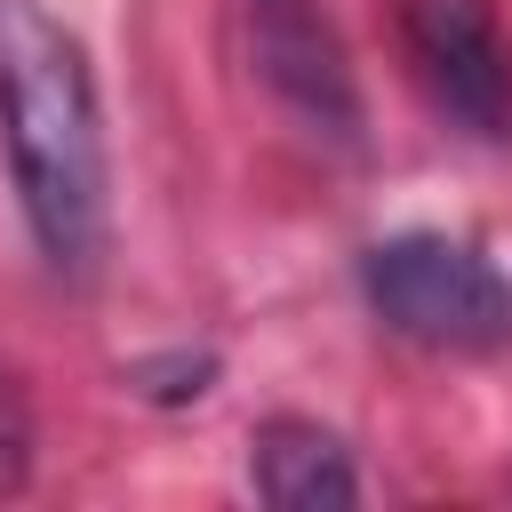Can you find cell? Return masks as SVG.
Returning a JSON list of instances; mask_svg holds the SVG:
<instances>
[{"instance_id": "obj_1", "label": "cell", "mask_w": 512, "mask_h": 512, "mask_svg": "<svg viewBox=\"0 0 512 512\" xmlns=\"http://www.w3.org/2000/svg\"><path fill=\"white\" fill-rule=\"evenodd\" d=\"M0 160L56 280H88L112 232V160L88 40L40 0H0Z\"/></svg>"}, {"instance_id": "obj_2", "label": "cell", "mask_w": 512, "mask_h": 512, "mask_svg": "<svg viewBox=\"0 0 512 512\" xmlns=\"http://www.w3.org/2000/svg\"><path fill=\"white\" fill-rule=\"evenodd\" d=\"M368 312L424 352H504L512 344V272L456 232H392L360 256Z\"/></svg>"}, {"instance_id": "obj_3", "label": "cell", "mask_w": 512, "mask_h": 512, "mask_svg": "<svg viewBox=\"0 0 512 512\" xmlns=\"http://www.w3.org/2000/svg\"><path fill=\"white\" fill-rule=\"evenodd\" d=\"M392 24L440 120L464 136H512V40L496 0H392Z\"/></svg>"}, {"instance_id": "obj_4", "label": "cell", "mask_w": 512, "mask_h": 512, "mask_svg": "<svg viewBox=\"0 0 512 512\" xmlns=\"http://www.w3.org/2000/svg\"><path fill=\"white\" fill-rule=\"evenodd\" d=\"M248 8V56L256 80L272 88V104L328 144H360V88L352 64L320 16V0H240Z\"/></svg>"}, {"instance_id": "obj_5", "label": "cell", "mask_w": 512, "mask_h": 512, "mask_svg": "<svg viewBox=\"0 0 512 512\" xmlns=\"http://www.w3.org/2000/svg\"><path fill=\"white\" fill-rule=\"evenodd\" d=\"M248 488L272 512H344V504H360L352 448L312 416H264L248 432Z\"/></svg>"}, {"instance_id": "obj_6", "label": "cell", "mask_w": 512, "mask_h": 512, "mask_svg": "<svg viewBox=\"0 0 512 512\" xmlns=\"http://www.w3.org/2000/svg\"><path fill=\"white\" fill-rule=\"evenodd\" d=\"M24 464H32V416H24L16 384L0 376V488H16V480H24Z\"/></svg>"}]
</instances>
